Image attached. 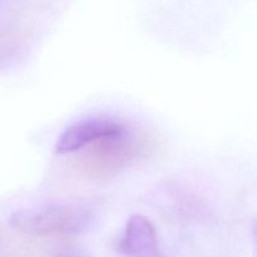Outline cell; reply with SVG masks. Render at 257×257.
<instances>
[{
	"mask_svg": "<svg viewBox=\"0 0 257 257\" xmlns=\"http://www.w3.org/2000/svg\"><path fill=\"white\" fill-rule=\"evenodd\" d=\"M57 257H92L89 252L82 248H69L67 251H63Z\"/></svg>",
	"mask_w": 257,
	"mask_h": 257,
	"instance_id": "5b68a950",
	"label": "cell"
},
{
	"mask_svg": "<svg viewBox=\"0 0 257 257\" xmlns=\"http://www.w3.org/2000/svg\"><path fill=\"white\" fill-rule=\"evenodd\" d=\"M90 146L93 147L87 158L88 171L99 176L110 175L112 171L124 167L137 152V145L132 141L128 130L124 133L107 137Z\"/></svg>",
	"mask_w": 257,
	"mask_h": 257,
	"instance_id": "3957f363",
	"label": "cell"
},
{
	"mask_svg": "<svg viewBox=\"0 0 257 257\" xmlns=\"http://www.w3.org/2000/svg\"><path fill=\"white\" fill-rule=\"evenodd\" d=\"M95 216L88 207L78 205H50L25 208L13 213V228L29 236L80 235L93 227Z\"/></svg>",
	"mask_w": 257,
	"mask_h": 257,
	"instance_id": "6da1fadb",
	"label": "cell"
},
{
	"mask_svg": "<svg viewBox=\"0 0 257 257\" xmlns=\"http://www.w3.org/2000/svg\"><path fill=\"white\" fill-rule=\"evenodd\" d=\"M118 248L128 257H157V231L152 221L143 215L131 216Z\"/></svg>",
	"mask_w": 257,
	"mask_h": 257,
	"instance_id": "277c9868",
	"label": "cell"
},
{
	"mask_svg": "<svg viewBox=\"0 0 257 257\" xmlns=\"http://www.w3.org/2000/svg\"><path fill=\"white\" fill-rule=\"evenodd\" d=\"M252 241H253V255L257 257V218L252 226Z\"/></svg>",
	"mask_w": 257,
	"mask_h": 257,
	"instance_id": "8992f818",
	"label": "cell"
},
{
	"mask_svg": "<svg viewBox=\"0 0 257 257\" xmlns=\"http://www.w3.org/2000/svg\"><path fill=\"white\" fill-rule=\"evenodd\" d=\"M127 130V125L113 118H85L73 123L60 133L54 151L60 156L69 155L100 140L124 133Z\"/></svg>",
	"mask_w": 257,
	"mask_h": 257,
	"instance_id": "7a4b0ae2",
	"label": "cell"
}]
</instances>
